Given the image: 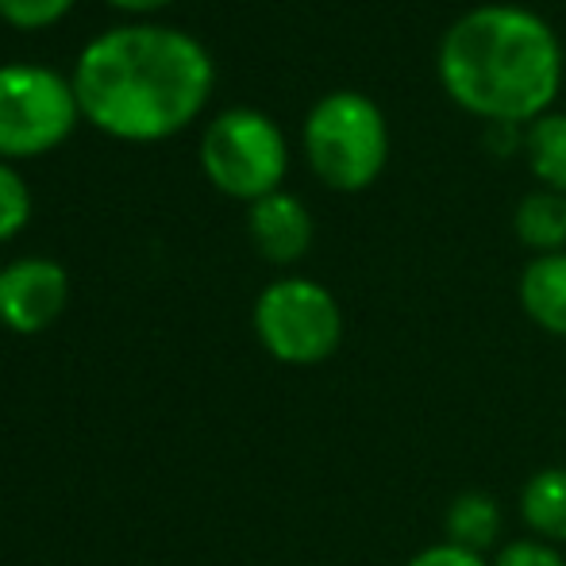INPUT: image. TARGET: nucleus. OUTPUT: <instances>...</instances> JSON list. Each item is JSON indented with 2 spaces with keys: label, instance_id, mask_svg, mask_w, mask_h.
<instances>
[{
  "label": "nucleus",
  "instance_id": "f257e3e1",
  "mask_svg": "<svg viewBox=\"0 0 566 566\" xmlns=\"http://www.w3.org/2000/svg\"><path fill=\"white\" fill-rule=\"evenodd\" d=\"M212 59L193 35L132 23L97 35L74 70L82 113L119 139H163L186 127L212 93Z\"/></svg>",
  "mask_w": 566,
  "mask_h": 566
},
{
  "label": "nucleus",
  "instance_id": "f03ea898",
  "mask_svg": "<svg viewBox=\"0 0 566 566\" xmlns=\"http://www.w3.org/2000/svg\"><path fill=\"white\" fill-rule=\"evenodd\" d=\"M436 70L448 97L485 124H536L563 85L555 28L521 4H478L443 31Z\"/></svg>",
  "mask_w": 566,
  "mask_h": 566
},
{
  "label": "nucleus",
  "instance_id": "7ed1b4c3",
  "mask_svg": "<svg viewBox=\"0 0 566 566\" xmlns=\"http://www.w3.org/2000/svg\"><path fill=\"white\" fill-rule=\"evenodd\" d=\"M305 155L316 178L339 193H358L374 186L389 158L386 113L366 93H328L316 101L305 119Z\"/></svg>",
  "mask_w": 566,
  "mask_h": 566
},
{
  "label": "nucleus",
  "instance_id": "20e7f679",
  "mask_svg": "<svg viewBox=\"0 0 566 566\" xmlns=\"http://www.w3.org/2000/svg\"><path fill=\"white\" fill-rule=\"evenodd\" d=\"M201 166L212 186L243 201L277 193L290 166L285 135L259 108H228L209 124L201 139Z\"/></svg>",
  "mask_w": 566,
  "mask_h": 566
},
{
  "label": "nucleus",
  "instance_id": "39448f33",
  "mask_svg": "<svg viewBox=\"0 0 566 566\" xmlns=\"http://www.w3.org/2000/svg\"><path fill=\"white\" fill-rule=\"evenodd\" d=\"M254 332L277 363L316 366L343 343L339 301L313 277H282L254 301Z\"/></svg>",
  "mask_w": 566,
  "mask_h": 566
},
{
  "label": "nucleus",
  "instance_id": "423d86ee",
  "mask_svg": "<svg viewBox=\"0 0 566 566\" xmlns=\"http://www.w3.org/2000/svg\"><path fill=\"white\" fill-rule=\"evenodd\" d=\"M77 113L74 82L46 66L12 62L0 66V155L31 158L59 147Z\"/></svg>",
  "mask_w": 566,
  "mask_h": 566
},
{
  "label": "nucleus",
  "instance_id": "0eeeda50",
  "mask_svg": "<svg viewBox=\"0 0 566 566\" xmlns=\"http://www.w3.org/2000/svg\"><path fill=\"white\" fill-rule=\"evenodd\" d=\"M70 297L66 270L51 259H20L0 270V324L35 336L62 316Z\"/></svg>",
  "mask_w": 566,
  "mask_h": 566
},
{
  "label": "nucleus",
  "instance_id": "6e6552de",
  "mask_svg": "<svg viewBox=\"0 0 566 566\" xmlns=\"http://www.w3.org/2000/svg\"><path fill=\"white\" fill-rule=\"evenodd\" d=\"M247 228H251V239L262 259L282 262V266L297 262L313 247V217H308L305 201L293 193H282V189L251 201Z\"/></svg>",
  "mask_w": 566,
  "mask_h": 566
},
{
  "label": "nucleus",
  "instance_id": "1a4fd4ad",
  "mask_svg": "<svg viewBox=\"0 0 566 566\" xmlns=\"http://www.w3.org/2000/svg\"><path fill=\"white\" fill-rule=\"evenodd\" d=\"M521 308L536 328L547 336L566 339V251L559 254H536L524 266L521 285H516Z\"/></svg>",
  "mask_w": 566,
  "mask_h": 566
},
{
  "label": "nucleus",
  "instance_id": "9d476101",
  "mask_svg": "<svg viewBox=\"0 0 566 566\" xmlns=\"http://www.w3.org/2000/svg\"><path fill=\"white\" fill-rule=\"evenodd\" d=\"M521 521L536 539L566 547V467H544L524 482Z\"/></svg>",
  "mask_w": 566,
  "mask_h": 566
},
{
  "label": "nucleus",
  "instance_id": "9b49d317",
  "mask_svg": "<svg viewBox=\"0 0 566 566\" xmlns=\"http://www.w3.org/2000/svg\"><path fill=\"white\" fill-rule=\"evenodd\" d=\"M513 228L528 251L559 254L566 251V193L555 189H536L524 193L513 212Z\"/></svg>",
  "mask_w": 566,
  "mask_h": 566
},
{
  "label": "nucleus",
  "instance_id": "f8f14e48",
  "mask_svg": "<svg viewBox=\"0 0 566 566\" xmlns=\"http://www.w3.org/2000/svg\"><path fill=\"white\" fill-rule=\"evenodd\" d=\"M443 528H448V544L467 547V552H474V555H485L501 536V505L493 501V493L467 490L448 505Z\"/></svg>",
  "mask_w": 566,
  "mask_h": 566
},
{
  "label": "nucleus",
  "instance_id": "ddd939ff",
  "mask_svg": "<svg viewBox=\"0 0 566 566\" xmlns=\"http://www.w3.org/2000/svg\"><path fill=\"white\" fill-rule=\"evenodd\" d=\"M524 155L544 189L566 193V113H547L524 132Z\"/></svg>",
  "mask_w": 566,
  "mask_h": 566
},
{
  "label": "nucleus",
  "instance_id": "4468645a",
  "mask_svg": "<svg viewBox=\"0 0 566 566\" xmlns=\"http://www.w3.org/2000/svg\"><path fill=\"white\" fill-rule=\"evenodd\" d=\"M31 217V193L12 166H0V243L12 239Z\"/></svg>",
  "mask_w": 566,
  "mask_h": 566
},
{
  "label": "nucleus",
  "instance_id": "2eb2a0df",
  "mask_svg": "<svg viewBox=\"0 0 566 566\" xmlns=\"http://www.w3.org/2000/svg\"><path fill=\"white\" fill-rule=\"evenodd\" d=\"M490 566H566V555L563 547L544 544L536 536H524V539H509L490 559Z\"/></svg>",
  "mask_w": 566,
  "mask_h": 566
},
{
  "label": "nucleus",
  "instance_id": "dca6fc26",
  "mask_svg": "<svg viewBox=\"0 0 566 566\" xmlns=\"http://www.w3.org/2000/svg\"><path fill=\"white\" fill-rule=\"evenodd\" d=\"M74 0H0V15L15 28H46L59 20Z\"/></svg>",
  "mask_w": 566,
  "mask_h": 566
},
{
  "label": "nucleus",
  "instance_id": "f3484780",
  "mask_svg": "<svg viewBox=\"0 0 566 566\" xmlns=\"http://www.w3.org/2000/svg\"><path fill=\"white\" fill-rule=\"evenodd\" d=\"M405 566H490V559L443 539V544H432V547H424V552H417Z\"/></svg>",
  "mask_w": 566,
  "mask_h": 566
},
{
  "label": "nucleus",
  "instance_id": "a211bd4d",
  "mask_svg": "<svg viewBox=\"0 0 566 566\" xmlns=\"http://www.w3.org/2000/svg\"><path fill=\"white\" fill-rule=\"evenodd\" d=\"M119 8H132V12H143V8H158V4H170V0H113Z\"/></svg>",
  "mask_w": 566,
  "mask_h": 566
}]
</instances>
